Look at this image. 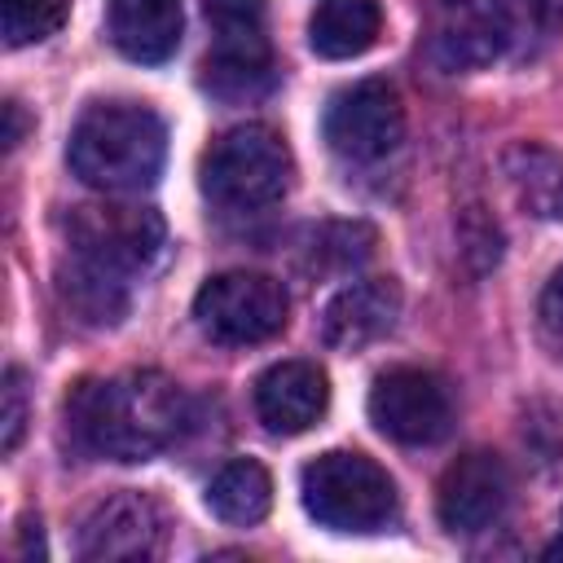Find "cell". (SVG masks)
<instances>
[{
  "label": "cell",
  "mask_w": 563,
  "mask_h": 563,
  "mask_svg": "<svg viewBox=\"0 0 563 563\" xmlns=\"http://www.w3.org/2000/svg\"><path fill=\"white\" fill-rule=\"evenodd\" d=\"M66 427L88 457L145 462L176 444L185 427V391L158 369L88 378L66 400Z\"/></svg>",
  "instance_id": "obj_1"
},
{
  "label": "cell",
  "mask_w": 563,
  "mask_h": 563,
  "mask_svg": "<svg viewBox=\"0 0 563 563\" xmlns=\"http://www.w3.org/2000/svg\"><path fill=\"white\" fill-rule=\"evenodd\" d=\"M167 158V128L150 106L136 101H97L79 114L66 163L70 172L101 194L150 189Z\"/></svg>",
  "instance_id": "obj_2"
},
{
  "label": "cell",
  "mask_w": 563,
  "mask_h": 563,
  "mask_svg": "<svg viewBox=\"0 0 563 563\" xmlns=\"http://www.w3.org/2000/svg\"><path fill=\"white\" fill-rule=\"evenodd\" d=\"M290 176H295L290 145L264 123L229 128L202 154V194L233 216H251L282 202Z\"/></svg>",
  "instance_id": "obj_3"
},
{
  "label": "cell",
  "mask_w": 563,
  "mask_h": 563,
  "mask_svg": "<svg viewBox=\"0 0 563 563\" xmlns=\"http://www.w3.org/2000/svg\"><path fill=\"white\" fill-rule=\"evenodd\" d=\"M303 510L334 532H378L396 519L391 475L352 449H330L299 471Z\"/></svg>",
  "instance_id": "obj_4"
},
{
  "label": "cell",
  "mask_w": 563,
  "mask_h": 563,
  "mask_svg": "<svg viewBox=\"0 0 563 563\" xmlns=\"http://www.w3.org/2000/svg\"><path fill=\"white\" fill-rule=\"evenodd\" d=\"M286 312L290 299L282 290V282L264 277V273H220L211 282H202V290L194 295V321L211 343L224 347H246V343H264L273 334L286 330Z\"/></svg>",
  "instance_id": "obj_5"
},
{
  "label": "cell",
  "mask_w": 563,
  "mask_h": 563,
  "mask_svg": "<svg viewBox=\"0 0 563 563\" xmlns=\"http://www.w3.org/2000/svg\"><path fill=\"white\" fill-rule=\"evenodd\" d=\"M70 251L119 273L136 277L145 273L158 251H163V220L150 207H128V202H106V207H75L66 220Z\"/></svg>",
  "instance_id": "obj_6"
},
{
  "label": "cell",
  "mask_w": 563,
  "mask_h": 563,
  "mask_svg": "<svg viewBox=\"0 0 563 563\" xmlns=\"http://www.w3.org/2000/svg\"><path fill=\"white\" fill-rule=\"evenodd\" d=\"M321 132H325L330 150L352 158V163L387 158L405 136L400 92L387 79H356L330 97Z\"/></svg>",
  "instance_id": "obj_7"
},
{
  "label": "cell",
  "mask_w": 563,
  "mask_h": 563,
  "mask_svg": "<svg viewBox=\"0 0 563 563\" xmlns=\"http://www.w3.org/2000/svg\"><path fill=\"white\" fill-rule=\"evenodd\" d=\"M369 422L396 444H435L453 427L449 387L418 365H396L369 387Z\"/></svg>",
  "instance_id": "obj_8"
},
{
  "label": "cell",
  "mask_w": 563,
  "mask_h": 563,
  "mask_svg": "<svg viewBox=\"0 0 563 563\" xmlns=\"http://www.w3.org/2000/svg\"><path fill=\"white\" fill-rule=\"evenodd\" d=\"M163 550V515L145 493L119 488L88 506L79 523V554L88 563H119V559H154Z\"/></svg>",
  "instance_id": "obj_9"
},
{
  "label": "cell",
  "mask_w": 563,
  "mask_h": 563,
  "mask_svg": "<svg viewBox=\"0 0 563 563\" xmlns=\"http://www.w3.org/2000/svg\"><path fill=\"white\" fill-rule=\"evenodd\" d=\"M506 501H510V471L488 449L462 453L440 475V488H435V510H440V523L449 532H484V528H493L501 519Z\"/></svg>",
  "instance_id": "obj_10"
},
{
  "label": "cell",
  "mask_w": 563,
  "mask_h": 563,
  "mask_svg": "<svg viewBox=\"0 0 563 563\" xmlns=\"http://www.w3.org/2000/svg\"><path fill=\"white\" fill-rule=\"evenodd\" d=\"M444 18L435 26V62L444 70H479L497 62L515 35V18L506 0H444Z\"/></svg>",
  "instance_id": "obj_11"
},
{
  "label": "cell",
  "mask_w": 563,
  "mask_h": 563,
  "mask_svg": "<svg viewBox=\"0 0 563 563\" xmlns=\"http://www.w3.org/2000/svg\"><path fill=\"white\" fill-rule=\"evenodd\" d=\"M330 409V378L312 361H282L255 378V413L277 435L317 427Z\"/></svg>",
  "instance_id": "obj_12"
},
{
  "label": "cell",
  "mask_w": 563,
  "mask_h": 563,
  "mask_svg": "<svg viewBox=\"0 0 563 563\" xmlns=\"http://www.w3.org/2000/svg\"><path fill=\"white\" fill-rule=\"evenodd\" d=\"M400 317V286L391 277H361L343 286L321 312V339L334 352H361L378 343Z\"/></svg>",
  "instance_id": "obj_13"
},
{
  "label": "cell",
  "mask_w": 563,
  "mask_h": 563,
  "mask_svg": "<svg viewBox=\"0 0 563 563\" xmlns=\"http://www.w3.org/2000/svg\"><path fill=\"white\" fill-rule=\"evenodd\" d=\"M106 26L123 57L158 66L180 48L185 9L180 0H110Z\"/></svg>",
  "instance_id": "obj_14"
},
{
  "label": "cell",
  "mask_w": 563,
  "mask_h": 563,
  "mask_svg": "<svg viewBox=\"0 0 563 563\" xmlns=\"http://www.w3.org/2000/svg\"><path fill=\"white\" fill-rule=\"evenodd\" d=\"M202 88L220 101H251L273 88L268 40H211L202 62Z\"/></svg>",
  "instance_id": "obj_15"
},
{
  "label": "cell",
  "mask_w": 563,
  "mask_h": 563,
  "mask_svg": "<svg viewBox=\"0 0 563 563\" xmlns=\"http://www.w3.org/2000/svg\"><path fill=\"white\" fill-rule=\"evenodd\" d=\"M378 31H383L378 0H321L308 18V44L317 57L330 62L361 57L365 48H374Z\"/></svg>",
  "instance_id": "obj_16"
},
{
  "label": "cell",
  "mask_w": 563,
  "mask_h": 563,
  "mask_svg": "<svg viewBox=\"0 0 563 563\" xmlns=\"http://www.w3.org/2000/svg\"><path fill=\"white\" fill-rule=\"evenodd\" d=\"M207 506H211L216 519H224L233 528H251L273 506V479H268V471L260 462L238 457V462L220 466L216 479L207 484Z\"/></svg>",
  "instance_id": "obj_17"
},
{
  "label": "cell",
  "mask_w": 563,
  "mask_h": 563,
  "mask_svg": "<svg viewBox=\"0 0 563 563\" xmlns=\"http://www.w3.org/2000/svg\"><path fill=\"white\" fill-rule=\"evenodd\" d=\"M57 277H62L66 303L84 321L114 325L128 312V277H119V273H110V268H101V264H92V260H84L75 251H70V264H62Z\"/></svg>",
  "instance_id": "obj_18"
},
{
  "label": "cell",
  "mask_w": 563,
  "mask_h": 563,
  "mask_svg": "<svg viewBox=\"0 0 563 563\" xmlns=\"http://www.w3.org/2000/svg\"><path fill=\"white\" fill-rule=\"evenodd\" d=\"M506 176L532 216L563 220V158L559 154L541 145H515L506 158Z\"/></svg>",
  "instance_id": "obj_19"
},
{
  "label": "cell",
  "mask_w": 563,
  "mask_h": 563,
  "mask_svg": "<svg viewBox=\"0 0 563 563\" xmlns=\"http://www.w3.org/2000/svg\"><path fill=\"white\" fill-rule=\"evenodd\" d=\"M374 229L361 224V220H339V224H321L308 242V255H312V268L317 273H352L361 268L369 255H374Z\"/></svg>",
  "instance_id": "obj_20"
},
{
  "label": "cell",
  "mask_w": 563,
  "mask_h": 563,
  "mask_svg": "<svg viewBox=\"0 0 563 563\" xmlns=\"http://www.w3.org/2000/svg\"><path fill=\"white\" fill-rule=\"evenodd\" d=\"M4 44L22 48V44H40L48 35L62 31V22L70 18V0H4Z\"/></svg>",
  "instance_id": "obj_21"
},
{
  "label": "cell",
  "mask_w": 563,
  "mask_h": 563,
  "mask_svg": "<svg viewBox=\"0 0 563 563\" xmlns=\"http://www.w3.org/2000/svg\"><path fill=\"white\" fill-rule=\"evenodd\" d=\"M216 40H268L264 0H202Z\"/></svg>",
  "instance_id": "obj_22"
},
{
  "label": "cell",
  "mask_w": 563,
  "mask_h": 563,
  "mask_svg": "<svg viewBox=\"0 0 563 563\" xmlns=\"http://www.w3.org/2000/svg\"><path fill=\"white\" fill-rule=\"evenodd\" d=\"M462 255L471 260L475 273H484V268H493V264L501 260V229H497V220L484 216L479 207H471V211L462 216Z\"/></svg>",
  "instance_id": "obj_23"
},
{
  "label": "cell",
  "mask_w": 563,
  "mask_h": 563,
  "mask_svg": "<svg viewBox=\"0 0 563 563\" xmlns=\"http://www.w3.org/2000/svg\"><path fill=\"white\" fill-rule=\"evenodd\" d=\"M26 427V374L13 365L4 369V387H0V449L13 453Z\"/></svg>",
  "instance_id": "obj_24"
},
{
  "label": "cell",
  "mask_w": 563,
  "mask_h": 563,
  "mask_svg": "<svg viewBox=\"0 0 563 563\" xmlns=\"http://www.w3.org/2000/svg\"><path fill=\"white\" fill-rule=\"evenodd\" d=\"M541 321H545L554 334H563V264L550 273L545 290H541Z\"/></svg>",
  "instance_id": "obj_25"
},
{
  "label": "cell",
  "mask_w": 563,
  "mask_h": 563,
  "mask_svg": "<svg viewBox=\"0 0 563 563\" xmlns=\"http://www.w3.org/2000/svg\"><path fill=\"white\" fill-rule=\"evenodd\" d=\"M519 9L537 31H559L563 26V0H519Z\"/></svg>",
  "instance_id": "obj_26"
},
{
  "label": "cell",
  "mask_w": 563,
  "mask_h": 563,
  "mask_svg": "<svg viewBox=\"0 0 563 563\" xmlns=\"http://www.w3.org/2000/svg\"><path fill=\"white\" fill-rule=\"evenodd\" d=\"M4 150H18V141H22V132H26V119H22V106L18 101H4Z\"/></svg>",
  "instance_id": "obj_27"
},
{
  "label": "cell",
  "mask_w": 563,
  "mask_h": 563,
  "mask_svg": "<svg viewBox=\"0 0 563 563\" xmlns=\"http://www.w3.org/2000/svg\"><path fill=\"white\" fill-rule=\"evenodd\" d=\"M22 559H44V537H40V523H22Z\"/></svg>",
  "instance_id": "obj_28"
},
{
  "label": "cell",
  "mask_w": 563,
  "mask_h": 563,
  "mask_svg": "<svg viewBox=\"0 0 563 563\" xmlns=\"http://www.w3.org/2000/svg\"><path fill=\"white\" fill-rule=\"evenodd\" d=\"M559 554H563V510H559V541L545 550V559H559Z\"/></svg>",
  "instance_id": "obj_29"
}]
</instances>
